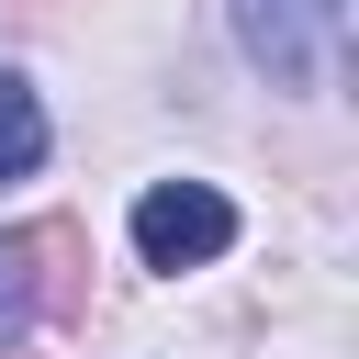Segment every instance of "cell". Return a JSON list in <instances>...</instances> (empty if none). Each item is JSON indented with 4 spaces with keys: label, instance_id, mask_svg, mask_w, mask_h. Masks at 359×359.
Masks as SVG:
<instances>
[{
    "label": "cell",
    "instance_id": "1",
    "mask_svg": "<svg viewBox=\"0 0 359 359\" xmlns=\"http://www.w3.org/2000/svg\"><path fill=\"white\" fill-rule=\"evenodd\" d=\"M236 247V202L213 191V180H157L146 202H135V258L146 269H202V258H224Z\"/></svg>",
    "mask_w": 359,
    "mask_h": 359
},
{
    "label": "cell",
    "instance_id": "2",
    "mask_svg": "<svg viewBox=\"0 0 359 359\" xmlns=\"http://www.w3.org/2000/svg\"><path fill=\"white\" fill-rule=\"evenodd\" d=\"M236 45L280 79V90H314V56H303V22H292V0H236Z\"/></svg>",
    "mask_w": 359,
    "mask_h": 359
},
{
    "label": "cell",
    "instance_id": "3",
    "mask_svg": "<svg viewBox=\"0 0 359 359\" xmlns=\"http://www.w3.org/2000/svg\"><path fill=\"white\" fill-rule=\"evenodd\" d=\"M34 314H45V247H34V224H22V236H0V348H11Z\"/></svg>",
    "mask_w": 359,
    "mask_h": 359
},
{
    "label": "cell",
    "instance_id": "4",
    "mask_svg": "<svg viewBox=\"0 0 359 359\" xmlns=\"http://www.w3.org/2000/svg\"><path fill=\"white\" fill-rule=\"evenodd\" d=\"M22 168H45V101H34V79L0 67V180H22Z\"/></svg>",
    "mask_w": 359,
    "mask_h": 359
},
{
    "label": "cell",
    "instance_id": "5",
    "mask_svg": "<svg viewBox=\"0 0 359 359\" xmlns=\"http://www.w3.org/2000/svg\"><path fill=\"white\" fill-rule=\"evenodd\" d=\"M0 359H11V348H0Z\"/></svg>",
    "mask_w": 359,
    "mask_h": 359
}]
</instances>
